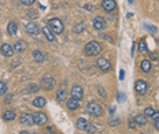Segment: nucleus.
Segmentation results:
<instances>
[{
  "label": "nucleus",
  "mask_w": 159,
  "mask_h": 134,
  "mask_svg": "<svg viewBox=\"0 0 159 134\" xmlns=\"http://www.w3.org/2000/svg\"><path fill=\"white\" fill-rule=\"evenodd\" d=\"M55 85V79H54L51 75H45L44 78L41 79V86L44 88L45 90H51Z\"/></svg>",
  "instance_id": "20e7f679"
},
{
  "label": "nucleus",
  "mask_w": 159,
  "mask_h": 134,
  "mask_svg": "<svg viewBox=\"0 0 159 134\" xmlns=\"http://www.w3.org/2000/svg\"><path fill=\"white\" fill-rule=\"evenodd\" d=\"M86 126H88V122H86L84 118H80V119L77 120V127H78L80 130H85Z\"/></svg>",
  "instance_id": "5701e85b"
},
{
  "label": "nucleus",
  "mask_w": 159,
  "mask_h": 134,
  "mask_svg": "<svg viewBox=\"0 0 159 134\" xmlns=\"http://www.w3.org/2000/svg\"><path fill=\"white\" fill-rule=\"evenodd\" d=\"M129 3H130V4H132V3H133V0H129Z\"/></svg>",
  "instance_id": "49530a36"
},
{
  "label": "nucleus",
  "mask_w": 159,
  "mask_h": 134,
  "mask_svg": "<svg viewBox=\"0 0 159 134\" xmlns=\"http://www.w3.org/2000/svg\"><path fill=\"white\" fill-rule=\"evenodd\" d=\"M154 114H155V110H154L152 107H147V108H145V115H150V116H152Z\"/></svg>",
  "instance_id": "7c9ffc66"
},
{
  "label": "nucleus",
  "mask_w": 159,
  "mask_h": 134,
  "mask_svg": "<svg viewBox=\"0 0 159 134\" xmlns=\"http://www.w3.org/2000/svg\"><path fill=\"white\" fill-rule=\"evenodd\" d=\"M97 67L102 70V71H109L110 67H111V64H110V62L107 59H104V58H99L96 62Z\"/></svg>",
  "instance_id": "39448f33"
},
{
  "label": "nucleus",
  "mask_w": 159,
  "mask_h": 134,
  "mask_svg": "<svg viewBox=\"0 0 159 134\" xmlns=\"http://www.w3.org/2000/svg\"><path fill=\"white\" fill-rule=\"evenodd\" d=\"M7 93V85L4 82H0V96H3Z\"/></svg>",
  "instance_id": "bb28decb"
},
{
  "label": "nucleus",
  "mask_w": 159,
  "mask_h": 134,
  "mask_svg": "<svg viewBox=\"0 0 159 134\" xmlns=\"http://www.w3.org/2000/svg\"><path fill=\"white\" fill-rule=\"evenodd\" d=\"M147 88H148V85L144 82V81H137L136 85H135V89H136V92H137L138 95H145Z\"/></svg>",
  "instance_id": "6e6552de"
},
{
  "label": "nucleus",
  "mask_w": 159,
  "mask_h": 134,
  "mask_svg": "<svg viewBox=\"0 0 159 134\" xmlns=\"http://www.w3.org/2000/svg\"><path fill=\"white\" fill-rule=\"evenodd\" d=\"M84 29H85V26H84L83 23H80V25H77V26L74 27V33H81Z\"/></svg>",
  "instance_id": "c756f323"
},
{
  "label": "nucleus",
  "mask_w": 159,
  "mask_h": 134,
  "mask_svg": "<svg viewBox=\"0 0 159 134\" xmlns=\"http://www.w3.org/2000/svg\"><path fill=\"white\" fill-rule=\"evenodd\" d=\"M143 134H144V133H143Z\"/></svg>",
  "instance_id": "de8ad7c7"
},
{
  "label": "nucleus",
  "mask_w": 159,
  "mask_h": 134,
  "mask_svg": "<svg viewBox=\"0 0 159 134\" xmlns=\"http://www.w3.org/2000/svg\"><path fill=\"white\" fill-rule=\"evenodd\" d=\"M19 134H34V133H30V131H19Z\"/></svg>",
  "instance_id": "a18cd8bd"
},
{
  "label": "nucleus",
  "mask_w": 159,
  "mask_h": 134,
  "mask_svg": "<svg viewBox=\"0 0 159 134\" xmlns=\"http://www.w3.org/2000/svg\"><path fill=\"white\" fill-rule=\"evenodd\" d=\"M0 52H2L3 56L10 58V56H12V54H14V48H12L10 44H3L2 47H0Z\"/></svg>",
  "instance_id": "0eeeda50"
},
{
  "label": "nucleus",
  "mask_w": 159,
  "mask_h": 134,
  "mask_svg": "<svg viewBox=\"0 0 159 134\" xmlns=\"http://www.w3.org/2000/svg\"><path fill=\"white\" fill-rule=\"evenodd\" d=\"M43 34L47 37L48 41H54V40H55V33L50 29V26H44V27H43Z\"/></svg>",
  "instance_id": "f8f14e48"
},
{
  "label": "nucleus",
  "mask_w": 159,
  "mask_h": 134,
  "mask_svg": "<svg viewBox=\"0 0 159 134\" xmlns=\"http://www.w3.org/2000/svg\"><path fill=\"white\" fill-rule=\"evenodd\" d=\"M103 8L106 11H112L115 8V0H103Z\"/></svg>",
  "instance_id": "dca6fc26"
},
{
  "label": "nucleus",
  "mask_w": 159,
  "mask_h": 134,
  "mask_svg": "<svg viewBox=\"0 0 159 134\" xmlns=\"http://www.w3.org/2000/svg\"><path fill=\"white\" fill-rule=\"evenodd\" d=\"M19 120H21V123H24V125H26V126H32L33 123H34V118H33V115H30V114H22Z\"/></svg>",
  "instance_id": "1a4fd4ad"
},
{
  "label": "nucleus",
  "mask_w": 159,
  "mask_h": 134,
  "mask_svg": "<svg viewBox=\"0 0 159 134\" xmlns=\"http://www.w3.org/2000/svg\"><path fill=\"white\" fill-rule=\"evenodd\" d=\"M138 51L141 52V54H147V52H148L147 44H145L144 40H141V41H140V44H138Z\"/></svg>",
  "instance_id": "b1692460"
},
{
  "label": "nucleus",
  "mask_w": 159,
  "mask_h": 134,
  "mask_svg": "<svg viewBox=\"0 0 159 134\" xmlns=\"http://www.w3.org/2000/svg\"><path fill=\"white\" fill-rule=\"evenodd\" d=\"M109 112L111 114V115H114V112H115V107H114V105H111V107L109 108Z\"/></svg>",
  "instance_id": "a19ab883"
},
{
  "label": "nucleus",
  "mask_w": 159,
  "mask_h": 134,
  "mask_svg": "<svg viewBox=\"0 0 159 134\" xmlns=\"http://www.w3.org/2000/svg\"><path fill=\"white\" fill-rule=\"evenodd\" d=\"M129 127H130V129H135V127H136V123H133V119L129 120Z\"/></svg>",
  "instance_id": "79ce46f5"
},
{
  "label": "nucleus",
  "mask_w": 159,
  "mask_h": 134,
  "mask_svg": "<svg viewBox=\"0 0 159 134\" xmlns=\"http://www.w3.org/2000/svg\"><path fill=\"white\" fill-rule=\"evenodd\" d=\"M33 58H34V60H36V62H38V63L44 62V54L40 52V51H34V52H33Z\"/></svg>",
  "instance_id": "412c9836"
},
{
  "label": "nucleus",
  "mask_w": 159,
  "mask_h": 134,
  "mask_svg": "<svg viewBox=\"0 0 159 134\" xmlns=\"http://www.w3.org/2000/svg\"><path fill=\"white\" fill-rule=\"evenodd\" d=\"M48 26H50V29L52 30L55 34H60V33H63V30H65V26H63L62 21L58 18H52L48 21Z\"/></svg>",
  "instance_id": "7ed1b4c3"
},
{
  "label": "nucleus",
  "mask_w": 159,
  "mask_h": 134,
  "mask_svg": "<svg viewBox=\"0 0 159 134\" xmlns=\"http://www.w3.org/2000/svg\"><path fill=\"white\" fill-rule=\"evenodd\" d=\"M25 30H26L29 34H37L38 32V27L36 23H33V22H30V23H28L26 26H25Z\"/></svg>",
  "instance_id": "2eb2a0df"
},
{
  "label": "nucleus",
  "mask_w": 159,
  "mask_h": 134,
  "mask_svg": "<svg viewBox=\"0 0 159 134\" xmlns=\"http://www.w3.org/2000/svg\"><path fill=\"white\" fill-rule=\"evenodd\" d=\"M118 123H119V119H114V120L111 119V120H110V125H111V126H112V125H114V126H117Z\"/></svg>",
  "instance_id": "58836bf2"
},
{
  "label": "nucleus",
  "mask_w": 159,
  "mask_h": 134,
  "mask_svg": "<svg viewBox=\"0 0 159 134\" xmlns=\"http://www.w3.org/2000/svg\"><path fill=\"white\" fill-rule=\"evenodd\" d=\"M117 100L119 103H124L125 100H126V96L124 95V93H121V92H118V95H117Z\"/></svg>",
  "instance_id": "cd10ccee"
},
{
  "label": "nucleus",
  "mask_w": 159,
  "mask_h": 134,
  "mask_svg": "<svg viewBox=\"0 0 159 134\" xmlns=\"http://www.w3.org/2000/svg\"><path fill=\"white\" fill-rule=\"evenodd\" d=\"M86 112L91 114L92 116H102L103 115V107L96 101H91L86 104Z\"/></svg>",
  "instance_id": "f257e3e1"
},
{
  "label": "nucleus",
  "mask_w": 159,
  "mask_h": 134,
  "mask_svg": "<svg viewBox=\"0 0 159 134\" xmlns=\"http://www.w3.org/2000/svg\"><path fill=\"white\" fill-rule=\"evenodd\" d=\"M124 78H125V71L124 70H119V79L124 81Z\"/></svg>",
  "instance_id": "4c0bfd02"
},
{
  "label": "nucleus",
  "mask_w": 159,
  "mask_h": 134,
  "mask_svg": "<svg viewBox=\"0 0 159 134\" xmlns=\"http://www.w3.org/2000/svg\"><path fill=\"white\" fill-rule=\"evenodd\" d=\"M140 66H141V70L144 73H150L151 71V62L150 60H143Z\"/></svg>",
  "instance_id": "4be33fe9"
},
{
  "label": "nucleus",
  "mask_w": 159,
  "mask_h": 134,
  "mask_svg": "<svg viewBox=\"0 0 159 134\" xmlns=\"http://www.w3.org/2000/svg\"><path fill=\"white\" fill-rule=\"evenodd\" d=\"M34 2L36 0H21V3L24 4V6H32Z\"/></svg>",
  "instance_id": "473e14b6"
},
{
  "label": "nucleus",
  "mask_w": 159,
  "mask_h": 134,
  "mask_svg": "<svg viewBox=\"0 0 159 134\" xmlns=\"http://www.w3.org/2000/svg\"><path fill=\"white\" fill-rule=\"evenodd\" d=\"M156 58H158L156 56V54H151V59L152 60H156Z\"/></svg>",
  "instance_id": "c03bdc74"
},
{
  "label": "nucleus",
  "mask_w": 159,
  "mask_h": 134,
  "mask_svg": "<svg viewBox=\"0 0 159 134\" xmlns=\"http://www.w3.org/2000/svg\"><path fill=\"white\" fill-rule=\"evenodd\" d=\"M78 107H80V100H77V98H74V97H71V98H69L67 100V108L69 110L74 111Z\"/></svg>",
  "instance_id": "ddd939ff"
},
{
  "label": "nucleus",
  "mask_w": 159,
  "mask_h": 134,
  "mask_svg": "<svg viewBox=\"0 0 159 134\" xmlns=\"http://www.w3.org/2000/svg\"><path fill=\"white\" fill-rule=\"evenodd\" d=\"M85 8H86V10H91V11H93V6H89V4H86Z\"/></svg>",
  "instance_id": "37998d69"
},
{
  "label": "nucleus",
  "mask_w": 159,
  "mask_h": 134,
  "mask_svg": "<svg viewBox=\"0 0 159 134\" xmlns=\"http://www.w3.org/2000/svg\"><path fill=\"white\" fill-rule=\"evenodd\" d=\"M33 118H34V122L37 123V125H44V123H47V115L43 112H37L36 115H33Z\"/></svg>",
  "instance_id": "9b49d317"
},
{
  "label": "nucleus",
  "mask_w": 159,
  "mask_h": 134,
  "mask_svg": "<svg viewBox=\"0 0 159 134\" xmlns=\"http://www.w3.org/2000/svg\"><path fill=\"white\" fill-rule=\"evenodd\" d=\"M88 133H96V127H95L93 125H88L86 126V129H85Z\"/></svg>",
  "instance_id": "2f4dec72"
},
{
  "label": "nucleus",
  "mask_w": 159,
  "mask_h": 134,
  "mask_svg": "<svg viewBox=\"0 0 159 134\" xmlns=\"http://www.w3.org/2000/svg\"><path fill=\"white\" fill-rule=\"evenodd\" d=\"M17 30H18V25L15 22H10L8 26H7V32H8L10 36H14L15 33H17Z\"/></svg>",
  "instance_id": "f3484780"
},
{
  "label": "nucleus",
  "mask_w": 159,
  "mask_h": 134,
  "mask_svg": "<svg viewBox=\"0 0 159 134\" xmlns=\"http://www.w3.org/2000/svg\"><path fill=\"white\" fill-rule=\"evenodd\" d=\"M12 97H14L12 95H8V96H7V97H6V104H10V103L12 101Z\"/></svg>",
  "instance_id": "f704fd0d"
},
{
  "label": "nucleus",
  "mask_w": 159,
  "mask_h": 134,
  "mask_svg": "<svg viewBox=\"0 0 159 134\" xmlns=\"http://www.w3.org/2000/svg\"><path fill=\"white\" fill-rule=\"evenodd\" d=\"M135 122L137 123L138 126H143V125H145V122H147V120H145V116H143V115H137L135 118Z\"/></svg>",
  "instance_id": "393cba45"
},
{
  "label": "nucleus",
  "mask_w": 159,
  "mask_h": 134,
  "mask_svg": "<svg viewBox=\"0 0 159 134\" xmlns=\"http://www.w3.org/2000/svg\"><path fill=\"white\" fill-rule=\"evenodd\" d=\"M97 92H99V95H100V96L106 97V92H104V89H103V88H99V89H97Z\"/></svg>",
  "instance_id": "c9c22d12"
},
{
  "label": "nucleus",
  "mask_w": 159,
  "mask_h": 134,
  "mask_svg": "<svg viewBox=\"0 0 159 134\" xmlns=\"http://www.w3.org/2000/svg\"><path fill=\"white\" fill-rule=\"evenodd\" d=\"M144 27H145V29H147V30H150V32H152V33H156V27L151 26V25L145 23V25H144Z\"/></svg>",
  "instance_id": "72a5a7b5"
},
{
  "label": "nucleus",
  "mask_w": 159,
  "mask_h": 134,
  "mask_svg": "<svg viewBox=\"0 0 159 134\" xmlns=\"http://www.w3.org/2000/svg\"><path fill=\"white\" fill-rule=\"evenodd\" d=\"M71 96H73L74 98H77V100H81L84 96V90L81 86H73V89H71Z\"/></svg>",
  "instance_id": "9d476101"
},
{
  "label": "nucleus",
  "mask_w": 159,
  "mask_h": 134,
  "mask_svg": "<svg viewBox=\"0 0 159 134\" xmlns=\"http://www.w3.org/2000/svg\"><path fill=\"white\" fill-rule=\"evenodd\" d=\"M152 118H154V122H155V127H159V112L158 111L152 115Z\"/></svg>",
  "instance_id": "c85d7f7f"
},
{
  "label": "nucleus",
  "mask_w": 159,
  "mask_h": 134,
  "mask_svg": "<svg viewBox=\"0 0 159 134\" xmlns=\"http://www.w3.org/2000/svg\"><path fill=\"white\" fill-rule=\"evenodd\" d=\"M37 90H38V85H34V83H33V85H29V86L25 89V93H34V92H37Z\"/></svg>",
  "instance_id": "a878e982"
},
{
  "label": "nucleus",
  "mask_w": 159,
  "mask_h": 134,
  "mask_svg": "<svg viewBox=\"0 0 159 134\" xmlns=\"http://www.w3.org/2000/svg\"><path fill=\"white\" fill-rule=\"evenodd\" d=\"M56 100H58V101H65V100H67V90H66L65 88H62V89L58 90Z\"/></svg>",
  "instance_id": "4468645a"
},
{
  "label": "nucleus",
  "mask_w": 159,
  "mask_h": 134,
  "mask_svg": "<svg viewBox=\"0 0 159 134\" xmlns=\"http://www.w3.org/2000/svg\"><path fill=\"white\" fill-rule=\"evenodd\" d=\"M34 12L36 11H29V14H28V15H29L30 18H37V14H34Z\"/></svg>",
  "instance_id": "ea45409f"
},
{
  "label": "nucleus",
  "mask_w": 159,
  "mask_h": 134,
  "mask_svg": "<svg viewBox=\"0 0 159 134\" xmlns=\"http://www.w3.org/2000/svg\"><path fill=\"white\" fill-rule=\"evenodd\" d=\"M25 48H26V42L21 41V40H19V41H17L14 44V49H15V51H18V52H24Z\"/></svg>",
  "instance_id": "a211bd4d"
},
{
  "label": "nucleus",
  "mask_w": 159,
  "mask_h": 134,
  "mask_svg": "<svg viewBox=\"0 0 159 134\" xmlns=\"http://www.w3.org/2000/svg\"><path fill=\"white\" fill-rule=\"evenodd\" d=\"M136 45H137V44L133 41V44H132V51H130V55H132L133 58H135V48H136Z\"/></svg>",
  "instance_id": "e433bc0d"
},
{
  "label": "nucleus",
  "mask_w": 159,
  "mask_h": 134,
  "mask_svg": "<svg viewBox=\"0 0 159 134\" xmlns=\"http://www.w3.org/2000/svg\"><path fill=\"white\" fill-rule=\"evenodd\" d=\"M3 119L4 120H14L15 119V111L14 110H8L3 114Z\"/></svg>",
  "instance_id": "6ab92c4d"
},
{
  "label": "nucleus",
  "mask_w": 159,
  "mask_h": 134,
  "mask_svg": "<svg viewBox=\"0 0 159 134\" xmlns=\"http://www.w3.org/2000/svg\"><path fill=\"white\" fill-rule=\"evenodd\" d=\"M92 23H93V27L96 30H103L106 27V19L102 18V17H96Z\"/></svg>",
  "instance_id": "423d86ee"
},
{
  "label": "nucleus",
  "mask_w": 159,
  "mask_h": 134,
  "mask_svg": "<svg viewBox=\"0 0 159 134\" xmlns=\"http://www.w3.org/2000/svg\"><path fill=\"white\" fill-rule=\"evenodd\" d=\"M45 104H47V100L44 97H37L33 100V105L34 107H44Z\"/></svg>",
  "instance_id": "aec40b11"
},
{
  "label": "nucleus",
  "mask_w": 159,
  "mask_h": 134,
  "mask_svg": "<svg viewBox=\"0 0 159 134\" xmlns=\"http://www.w3.org/2000/svg\"><path fill=\"white\" fill-rule=\"evenodd\" d=\"M102 52V45L97 41H91L85 45V54L89 56H95V55H99Z\"/></svg>",
  "instance_id": "f03ea898"
}]
</instances>
